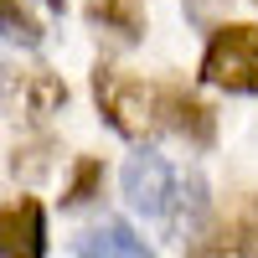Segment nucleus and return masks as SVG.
<instances>
[{
  "instance_id": "5",
  "label": "nucleus",
  "mask_w": 258,
  "mask_h": 258,
  "mask_svg": "<svg viewBox=\"0 0 258 258\" xmlns=\"http://www.w3.org/2000/svg\"><path fill=\"white\" fill-rule=\"evenodd\" d=\"M0 258H47V217L41 202L21 197L0 207Z\"/></svg>"
},
{
  "instance_id": "4",
  "label": "nucleus",
  "mask_w": 258,
  "mask_h": 258,
  "mask_svg": "<svg viewBox=\"0 0 258 258\" xmlns=\"http://www.w3.org/2000/svg\"><path fill=\"white\" fill-rule=\"evenodd\" d=\"M170 181H176V170L165 165V155L160 150H150V145H140L135 155L124 160V176H119V186H124V202L140 212V217H165V202H170Z\"/></svg>"
},
{
  "instance_id": "10",
  "label": "nucleus",
  "mask_w": 258,
  "mask_h": 258,
  "mask_svg": "<svg viewBox=\"0 0 258 258\" xmlns=\"http://www.w3.org/2000/svg\"><path fill=\"white\" fill-rule=\"evenodd\" d=\"M0 36L11 41V47H41V26H36V16L21 6V0H0Z\"/></svg>"
},
{
  "instance_id": "3",
  "label": "nucleus",
  "mask_w": 258,
  "mask_h": 258,
  "mask_svg": "<svg viewBox=\"0 0 258 258\" xmlns=\"http://www.w3.org/2000/svg\"><path fill=\"white\" fill-rule=\"evenodd\" d=\"M0 98L16 119H52L57 109H68V83L47 68H0Z\"/></svg>"
},
{
  "instance_id": "12",
  "label": "nucleus",
  "mask_w": 258,
  "mask_h": 258,
  "mask_svg": "<svg viewBox=\"0 0 258 258\" xmlns=\"http://www.w3.org/2000/svg\"><path fill=\"white\" fill-rule=\"evenodd\" d=\"M243 238H238V258H258V202L248 207V217H243Z\"/></svg>"
},
{
  "instance_id": "1",
  "label": "nucleus",
  "mask_w": 258,
  "mask_h": 258,
  "mask_svg": "<svg viewBox=\"0 0 258 258\" xmlns=\"http://www.w3.org/2000/svg\"><path fill=\"white\" fill-rule=\"evenodd\" d=\"M202 83L258 98V26H217L202 52Z\"/></svg>"
},
{
  "instance_id": "8",
  "label": "nucleus",
  "mask_w": 258,
  "mask_h": 258,
  "mask_svg": "<svg viewBox=\"0 0 258 258\" xmlns=\"http://www.w3.org/2000/svg\"><path fill=\"white\" fill-rule=\"evenodd\" d=\"M78 258H155L145 248V238L135 227H124V222H103L93 232H83V243H78Z\"/></svg>"
},
{
  "instance_id": "6",
  "label": "nucleus",
  "mask_w": 258,
  "mask_h": 258,
  "mask_svg": "<svg viewBox=\"0 0 258 258\" xmlns=\"http://www.w3.org/2000/svg\"><path fill=\"white\" fill-rule=\"evenodd\" d=\"M155 129H170V135H186L191 145H212V109L197 103L181 88H160L155 98Z\"/></svg>"
},
{
  "instance_id": "7",
  "label": "nucleus",
  "mask_w": 258,
  "mask_h": 258,
  "mask_svg": "<svg viewBox=\"0 0 258 258\" xmlns=\"http://www.w3.org/2000/svg\"><path fill=\"white\" fill-rule=\"evenodd\" d=\"M207 217V181H202V170H186V176L170 181V202H165V227L176 232V238H186V232H197Z\"/></svg>"
},
{
  "instance_id": "2",
  "label": "nucleus",
  "mask_w": 258,
  "mask_h": 258,
  "mask_svg": "<svg viewBox=\"0 0 258 258\" xmlns=\"http://www.w3.org/2000/svg\"><path fill=\"white\" fill-rule=\"evenodd\" d=\"M93 93H98L103 119H109L119 135L140 140V135L155 129V98H160V88H145V83H135V78H119L114 68H98L93 73Z\"/></svg>"
},
{
  "instance_id": "11",
  "label": "nucleus",
  "mask_w": 258,
  "mask_h": 258,
  "mask_svg": "<svg viewBox=\"0 0 258 258\" xmlns=\"http://www.w3.org/2000/svg\"><path fill=\"white\" fill-rule=\"evenodd\" d=\"M98 181H103V165H98V160H78V176H73V186H68V197H62V202H68V207H83V202L93 197Z\"/></svg>"
},
{
  "instance_id": "9",
  "label": "nucleus",
  "mask_w": 258,
  "mask_h": 258,
  "mask_svg": "<svg viewBox=\"0 0 258 258\" xmlns=\"http://www.w3.org/2000/svg\"><path fill=\"white\" fill-rule=\"evenodd\" d=\"M88 21L103 31H114L124 41H140L145 36V11H140V0H93L88 6Z\"/></svg>"
}]
</instances>
